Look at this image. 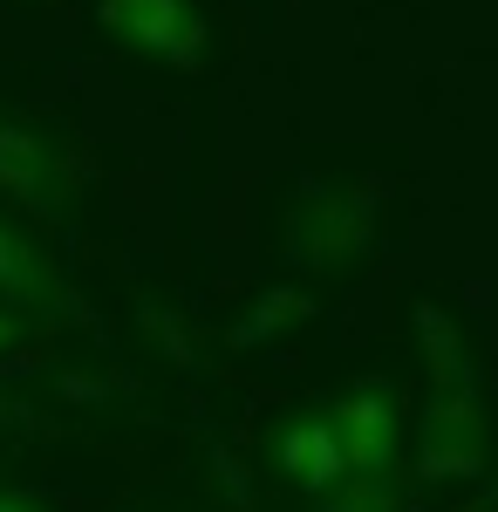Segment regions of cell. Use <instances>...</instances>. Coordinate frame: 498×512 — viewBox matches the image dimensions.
Instances as JSON below:
<instances>
[{
    "mask_svg": "<svg viewBox=\"0 0 498 512\" xmlns=\"http://www.w3.org/2000/svg\"><path fill=\"white\" fill-rule=\"evenodd\" d=\"M103 28L157 62H198L205 48V21L192 14V0H103Z\"/></svg>",
    "mask_w": 498,
    "mask_h": 512,
    "instance_id": "1",
    "label": "cell"
},
{
    "mask_svg": "<svg viewBox=\"0 0 498 512\" xmlns=\"http://www.w3.org/2000/svg\"><path fill=\"white\" fill-rule=\"evenodd\" d=\"M0 512H28V506H0Z\"/></svg>",
    "mask_w": 498,
    "mask_h": 512,
    "instance_id": "8",
    "label": "cell"
},
{
    "mask_svg": "<svg viewBox=\"0 0 498 512\" xmlns=\"http://www.w3.org/2000/svg\"><path fill=\"white\" fill-rule=\"evenodd\" d=\"M430 472L437 478H464L478 472V458H485V424L471 417V403L464 396H451L444 410H437V424H430Z\"/></svg>",
    "mask_w": 498,
    "mask_h": 512,
    "instance_id": "4",
    "label": "cell"
},
{
    "mask_svg": "<svg viewBox=\"0 0 498 512\" xmlns=\"http://www.w3.org/2000/svg\"><path fill=\"white\" fill-rule=\"evenodd\" d=\"M335 437H342V458L355 478H383L389 472V451H396V417H389V396L383 390H355L328 417Z\"/></svg>",
    "mask_w": 498,
    "mask_h": 512,
    "instance_id": "2",
    "label": "cell"
},
{
    "mask_svg": "<svg viewBox=\"0 0 498 512\" xmlns=\"http://www.w3.org/2000/svg\"><path fill=\"white\" fill-rule=\"evenodd\" d=\"M280 465L301 478V485H314V492H328V485H342L348 458H342V437H335V424H294V431L280 437Z\"/></svg>",
    "mask_w": 498,
    "mask_h": 512,
    "instance_id": "5",
    "label": "cell"
},
{
    "mask_svg": "<svg viewBox=\"0 0 498 512\" xmlns=\"http://www.w3.org/2000/svg\"><path fill=\"white\" fill-rule=\"evenodd\" d=\"M7 335H14V328H7V315H0V342H7Z\"/></svg>",
    "mask_w": 498,
    "mask_h": 512,
    "instance_id": "7",
    "label": "cell"
},
{
    "mask_svg": "<svg viewBox=\"0 0 498 512\" xmlns=\"http://www.w3.org/2000/svg\"><path fill=\"white\" fill-rule=\"evenodd\" d=\"M0 192L7 198H28V205H48L55 198V158L35 130L21 123H0Z\"/></svg>",
    "mask_w": 498,
    "mask_h": 512,
    "instance_id": "3",
    "label": "cell"
},
{
    "mask_svg": "<svg viewBox=\"0 0 498 512\" xmlns=\"http://www.w3.org/2000/svg\"><path fill=\"white\" fill-rule=\"evenodd\" d=\"M0 287H7V294H35V287H41L35 253H28L21 239L7 233V219H0Z\"/></svg>",
    "mask_w": 498,
    "mask_h": 512,
    "instance_id": "6",
    "label": "cell"
}]
</instances>
